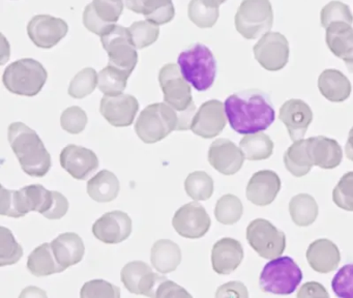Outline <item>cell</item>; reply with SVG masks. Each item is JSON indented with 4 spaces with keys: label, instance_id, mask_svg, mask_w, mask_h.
I'll return each instance as SVG.
<instances>
[{
    "label": "cell",
    "instance_id": "1",
    "mask_svg": "<svg viewBox=\"0 0 353 298\" xmlns=\"http://www.w3.org/2000/svg\"><path fill=\"white\" fill-rule=\"evenodd\" d=\"M225 112L232 130L241 135L268 130L276 119L270 95L259 89L231 95L225 101Z\"/></svg>",
    "mask_w": 353,
    "mask_h": 298
},
{
    "label": "cell",
    "instance_id": "2",
    "mask_svg": "<svg viewBox=\"0 0 353 298\" xmlns=\"http://www.w3.org/2000/svg\"><path fill=\"white\" fill-rule=\"evenodd\" d=\"M9 142L22 170L32 177H44L50 170V153L36 130L23 122H13L9 128Z\"/></svg>",
    "mask_w": 353,
    "mask_h": 298
},
{
    "label": "cell",
    "instance_id": "3",
    "mask_svg": "<svg viewBox=\"0 0 353 298\" xmlns=\"http://www.w3.org/2000/svg\"><path fill=\"white\" fill-rule=\"evenodd\" d=\"M159 82L164 95L165 103L179 114L177 130L191 128L196 106L192 97L191 85L183 78L179 66L174 63L165 64L159 72Z\"/></svg>",
    "mask_w": 353,
    "mask_h": 298
},
{
    "label": "cell",
    "instance_id": "4",
    "mask_svg": "<svg viewBox=\"0 0 353 298\" xmlns=\"http://www.w3.org/2000/svg\"><path fill=\"white\" fill-rule=\"evenodd\" d=\"M177 64L188 83L200 92L214 85L216 77V60L212 50L201 43H194L179 54Z\"/></svg>",
    "mask_w": 353,
    "mask_h": 298
},
{
    "label": "cell",
    "instance_id": "5",
    "mask_svg": "<svg viewBox=\"0 0 353 298\" xmlns=\"http://www.w3.org/2000/svg\"><path fill=\"white\" fill-rule=\"evenodd\" d=\"M53 203V190L41 184L24 186L19 190H7L1 186V215L22 217L30 211L45 215Z\"/></svg>",
    "mask_w": 353,
    "mask_h": 298
},
{
    "label": "cell",
    "instance_id": "6",
    "mask_svg": "<svg viewBox=\"0 0 353 298\" xmlns=\"http://www.w3.org/2000/svg\"><path fill=\"white\" fill-rule=\"evenodd\" d=\"M48 74L38 60L23 58L10 64L5 70L3 82L14 95L34 97L46 84Z\"/></svg>",
    "mask_w": 353,
    "mask_h": 298
},
{
    "label": "cell",
    "instance_id": "7",
    "mask_svg": "<svg viewBox=\"0 0 353 298\" xmlns=\"http://www.w3.org/2000/svg\"><path fill=\"white\" fill-rule=\"evenodd\" d=\"M179 114L166 103L148 105L135 124L138 137L146 144L160 142L179 128Z\"/></svg>",
    "mask_w": 353,
    "mask_h": 298
},
{
    "label": "cell",
    "instance_id": "8",
    "mask_svg": "<svg viewBox=\"0 0 353 298\" xmlns=\"http://www.w3.org/2000/svg\"><path fill=\"white\" fill-rule=\"evenodd\" d=\"M303 271L291 257H278L266 263L259 277L262 291L288 295L303 281Z\"/></svg>",
    "mask_w": 353,
    "mask_h": 298
},
{
    "label": "cell",
    "instance_id": "9",
    "mask_svg": "<svg viewBox=\"0 0 353 298\" xmlns=\"http://www.w3.org/2000/svg\"><path fill=\"white\" fill-rule=\"evenodd\" d=\"M241 37L255 39L272 29L274 10L270 0H243L234 19Z\"/></svg>",
    "mask_w": 353,
    "mask_h": 298
},
{
    "label": "cell",
    "instance_id": "10",
    "mask_svg": "<svg viewBox=\"0 0 353 298\" xmlns=\"http://www.w3.org/2000/svg\"><path fill=\"white\" fill-rule=\"evenodd\" d=\"M101 41L108 54L109 66L131 74L137 66L138 53L129 29L115 24L101 37Z\"/></svg>",
    "mask_w": 353,
    "mask_h": 298
},
{
    "label": "cell",
    "instance_id": "11",
    "mask_svg": "<svg viewBox=\"0 0 353 298\" xmlns=\"http://www.w3.org/2000/svg\"><path fill=\"white\" fill-rule=\"evenodd\" d=\"M247 239L253 250L264 259L280 257L286 248V235L270 221L256 219L247 228Z\"/></svg>",
    "mask_w": 353,
    "mask_h": 298
},
{
    "label": "cell",
    "instance_id": "12",
    "mask_svg": "<svg viewBox=\"0 0 353 298\" xmlns=\"http://www.w3.org/2000/svg\"><path fill=\"white\" fill-rule=\"evenodd\" d=\"M254 56L260 66L270 72L282 70L288 63L289 43L280 32H266L254 46Z\"/></svg>",
    "mask_w": 353,
    "mask_h": 298
},
{
    "label": "cell",
    "instance_id": "13",
    "mask_svg": "<svg viewBox=\"0 0 353 298\" xmlns=\"http://www.w3.org/2000/svg\"><path fill=\"white\" fill-rule=\"evenodd\" d=\"M123 6V0H92L84 10V26L90 32L102 37L117 24Z\"/></svg>",
    "mask_w": 353,
    "mask_h": 298
},
{
    "label": "cell",
    "instance_id": "14",
    "mask_svg": "<svg viewBox=\"0 0 353 298\" xmlns=\"http://www.w3.org/2000/svg\"><path fill=\"white\" fill-rule=\"evenodd\" d=\"M212 221L205 208L197 202L181 206L172 219L175 231L185 238L197 239L203 237L210 230Z\"/></svg>",
    "mask_w": 353,
    "mask_h": 298
},
{
    "label": "cell",
    "instance_id": "15",
    "mask_svg": "<svg viewBox=\"0 0 353 298\" xmlns=\"http://www.w3.org/2000/svg\"><path fill=\"white\" fill-rule=\"evenodd\" d=\"M121 281L129 292L134 294L156 297L157 288L166 279L163 275L154 273L152 267L143 261L128 263L121 269Z\"/></svg>",
    "mask_w": 353,
    "mask_h": 298
},
{
    "label": "cell",
    "instance_id": "16",
    "mask_svg": "<svg viewBox=\"0 0 353 298\" xmlns=\"http://www.w3.org/2000/svg\"><path fill=\"white\" fill-rule=\"evenodd\" d=\"M69 31L65 20L49 14H38L30 21L28 33L37 47L51 49L57 46Z\"/></svg>",
    "mask_w": 353,
    "mask_h": 298
},
{
    "label": "cell",
    "instance_id": "17",
    "mask_svg": "<svg viewBox=\"0 0 353 298\" xmlns=\"http://www.w3.org/2000/svg\"><path fill=\"white\" fill-rule=\"evenodd\" d=\"M225 105L219 99H210L202 103L192 121L194 134L204 139L218 136L226 126Z\"/></svg>",
    "mask_w": 353,
    "mask_h": 298
},
{
    "label": "cell",
    "instance_id": "18",
    "mask_svg": "<svg viewBox=\"0 0 353 298\" xmlns=\"http://www.w3.org/2000/svg\"><path fill=\"white\" fill-rule=\"evenodd\" d=\"M132 225L131 217L127 212L110 211L94 221L92 233L104 244H121L131 235Z\"/></svg>",
    "mask_w": 353,
    "mask_h": 298
},
{
    "label": "cell",
    "instance_id": "19",
    "mask_svg": "<svg viewBox=\"0 0 353 298\" xmlns=\"http://www.w3.org/2000/svg\"><path fill=\"white\" fill-rule=\"evenodd\" d=\"M139 109L137 99L131 95L109 97L105 95L101 101L100 112L103 117L117 128H125L133 124Z\"/></svg>",
    "mask_w": 353,
    "mask_h": 298
},
{
    "label": "cell",
    "instance_id": "20",
    "mask_svg": "<svg viewBox=\"0 0 353 298\" xmlns=\"http://www.w3.org/2000/svg\"><path fill=\"white\" fill-rule=\"evenodd\" d=\"M245 155L228 139H218L210 145L208 161L214 169L224 175H233L243 167Z\"/></svg>",
    "mask_w": 353,
    "mask_h": 298
},
{
    "label": "cell",
    "instance_id": "21",
    "mask_svg": "<svg viewBox=\"0 0 353 298\" xmlns=\"http://www.w3.org/2000/svg\"><path fill=\"white\" fill-rule=\"evenodd\" d=\"M279 118L286 126L291 140L297 141L305 137L313 120V112L303 99H291L283 103Z\"/></svg>",
    "mask_w": 353,
    "mask_h": 298
},
{
    "label": "cell",
    "instance_id": "22",
    "mask_svg": "<svg viewBox=\"0 0 353 298\" xmlns=\"http://www.w3.org/2000/svg\"><path fill=\"white\" fill-rule=\"evenodd\" d=\"M61 165L72 177L84 180L98 169L99 159L90 149L71 144L61 151Z\"/></svg>",
    "mask_w": 353,
    "mask_h": 298
},
{
    "label": "cell",
    "instance_id": "23",
    "mask_svg": "<svg viewBox=\"0 0 353 298\" xmlns=\"http://www.w3.org/2000/svg\"><path fill=\"white\" fill-rule=\"evenodd\" d=\"M281 190V179L276 172L262 170L256 172L248 182V200L257 206H266L274 202Z\"/></svg>",
    "mask_w": 353,
    "mask_h": 298
},
{
    "label": "cell",
    "instance_id": "24",
    "mask_svg": "<svg viewBox=\"0 0 353 298\" xmlns=\"http://www.w3.org/2000/svg\"><path fill=\"white\" fill-rule=\"evenodd\" d=\"M243 256V246L239 240L222 238L212 248V268L218 275H229L241 265Z\"/></svg>",
    "mask_w": 353,
    "mask_h": 298
},
{
    "label": "cell",
    "instance_id": "25",
    "mask_svg": "<svg viewBox=\"0 0 353 298\" xmlns=\"http://www.w3.org/2000/svg\"><path fill=\"white\" fill-rule=\"evenodd\" d=\"M307 152L314 166L322 169H334L342 161L343 151L334 139L324 136L307 139Z\"/></svg>",
    "mask_w": 353,
    "mask_h": 298
},
{
    "label": "cell",
    "instance_id": "26",
    "mask_svg": "<svg viewBox=\"0 0 353 298\" xmlns=\"http://www.w3.org/2000/svg\"><path fill=\"white\" fill-rule=\"evenodd\" d=\"M307 260L311 268L317 272H332L340 263V250L332 240L321 238L310 244Z\"/></svg>",
    "mask_w": 353,
    "mask_h": 298
},
{
    "label": "cell",
    "instance_id": "27",
    "mask_svg": "<svg viewBox=\"0 0 353 298\" xmlns=\"http://www.w3.org/2000/svg\"><path fill=\"white\" fill-rule=\"evenodd\" d=\"M51 246L57 262L65 269L81 262L85 252L83 240L72 232L57 236L51 242Z\"/></svg>",
    "mask_w": 353,
    "mask_h": 298
},
{
    "label": "cell",
    "instance_id": "28",
    "mask_svg": "<svg viewBox=\"0 0 353 298\" xmlns=\"http://www.w3.org/2000/svg\"><path fill=\"white\" fill-rule=\"evenodd\" d=\"M128 10L142 14L152 24L164 25L171 22L175 16L172 0H125Z\"/></svg>",
    "mask_w": 353,
    "mask_h": 298
},
{
    "label": "cell",
    "instance_id": "29",
    "mask_svg": "<svg viewBox=\"0 0 353 298\" xmlns=\"http://www.w3.org/2000/svg\"><path fill=\"white\" fill-rule=\"evenodd\" d=\"M325 41L334 55L344 60L345 63L353 62V27L345 22H336L327 27Z\"/></svg>",
    "mask_w": 353,
    "mask_h": 298
},
{
    "label": "cell",
    "instance_id": "30",
    "mask_svg": "<svg viewBox=\"0 0 353 298\" xmlns=\"http://www.w3.org/2000/svg\"><path fill=\"white\" fill-rule=\"evenodd\" d=\"M318 88L321 95L334 103L346 101L351 95V83L349 79L338 70H323L318 78Z\"/></svg>",
    "mask_w": 353,
    "mask_h": 298
},
{
    "label": "cell",
    "instance_id": "31",
    "mask_svg": "<svg viewBox=\"0 0 353 298\" xmlns=\"http://www.w3.org/2000/svg\"><path fill=\"white\" fill-rule=\"evenodd\" d=\"M152 266L162 275L172 272L181 262V250L172 240L161 239L152 248Z\"/></svg>",
    "mask_w": 353,
    "mask_h": 298
},
{
    "label": "cell",
    "instance_id": "32",
    "mask_svg": "<svg viewBox=\"0 0 353 298\" xmlns=\"http://www.w3.org/2000/svg\"><path fill=\"white\" fill-rule=\"evenodd\" d=\"M119 178L108 170H102L88 182V192L97 202H111L119 194Z\"/></svg>",
    "mask_w": 353,
    "mask_h": 298
},
{
    "label": "cell",
    "instance_id": "33",
    "mask_svg": "<svg viewBox=\"0 0 353 298\" xmlns=\"http://www.w3.org/2000/svg\"><path fill=\"white\" fill-rule=\"evenodd\" d=\"M28 268L36 277H47L65 270L55 259L51 244H43L32 250L28 257Z\"/></svg>",
    "mask_w": 353,
    "mask_h": 298
},
{
    "label": "cell",
    "instance_id": "34",
    "mask_svg": "<svg viewBox=\"0 0 353 298\" xmlns=\"http://www.w3.org/2000/svg\"><path fill=\"white\" fill-rule=\"evenodd\" d=\"M284 163L286 169L295 177H303L311 171L314 165L307 152V139L293 142L285 152Z\"/></svg>",
    "mask_w": 353,
    "mask_h": 298
},
{
    "label": "cell",
    "instance_id": "35",
    "mask_svg": "<svg viewBox=\"0 0 353 298\" xmlns=\"http://www.w3.org/2000/svg\"><path fill=\"white\" fill-rule=\"evenodd\" d=\"M289 212L295 225L307 227L317 219L319 208L311 195L299 194L293 197L289 202Z\"/></svg>",
    "mask_w": 353,
    "mask_h": 298
},
{
    "label": "cell",
    "instance_id": "36",
    "mask_svg": "<svg viewBox=\"0 0 353 298\" xmlns=\"http://www.w3.org/2000/svg\"><path fill=\"white\" fill-rule=\"evenodd\" d=\"M220 4L216 0H191L188 6L190 20L199 28H212L220 16Z\"/></svg>",
    "mask_w": 353,
    "mask_h": 298
},
{
    "label": "cell",
    "instance_id": "37",
    "mask_svg": "<svg viewBox=\"0 0 353 298\" xmlns=\"http://www.w3.org/2000/svg\"><path fill=\"white\" fill-rule=\"evenodd\" d=\"M245 159L249 161H261L272 157L274 142L270 136L263 132L245 135L239 143Z\"/></svg>",
    "mask_w": 353,
    "mask_h": 298
},
{
    "label": "cell",
    "instance_id": "38",
    "mask_svg": "<svg viewBox=\"0 0 353 298\" xmlns=\"http://www.w3.org/2000/svg\"><path fill=\"white\" fill-rule=\"evenodd\" d=\"M131 74L119 68L107 66L98 74V87L105 95L117 97L127 88L128 79Z\"/></svg>",
    "mask_w": 353,
    "mask_h": 298
},
{
    "label": "cell",
    "instance_id": "39",
    "mask_svg": "<svg viewBox=\"0 0 353 298\" xmlns=\"http://www.w3.org/2000/svg\"><path fill=\"white\" fill-rule=\"evenodd\" d=\"M185 190L194 200L206 201L214 192V180L206 172L195 171L185 179Z\"/></svg>",
    "mask_w": 353,
    "mask_h": 298
},
{
    "label": "cell",
    "instance_id": "40",
    "mask_svg": "<svg viewBox=\"0 0 353 298\" xmlns=\"http://www.w3.org/2000/svg\"><path fill=\"white\" fill-rule=\"evenodd\" d=\"M243 212V203L232 194L221 197L214 208L216 221L224 225H233L237 223L241 219Z\"/></svg>",
    "mask_w": 353,
    "mask_h": 298
},
{
    "label": "cell",
    "instance_id": "41",
    "mask_svg": "<svg viewBox=\"0 0 353 298\" xmlns=\"http://www.w3.org/2000/svg\"><path fill=\"white\" fill-rule=\"evenodd\" d=\"M23 256V248L16 241L11 230L0 228V266L16 264Z\"/></svg>",
    "mask_w": 353,
    "mask_h": 298
},
{
    "label": "cell",
    "instance_id": "42",
    "mask_svg": "<svg viewBox=\"0 0 353 298\" xmlns=\"http://www.w3.org/2000/svg\"><path fill=\"white\" fill-rule=\"evenodd\" d=\"M98 85V74L92 68H85L80 70L70 83L69 95L74 99H83L92 95Z\"/></svg>",
    "mask_w": 353,
    "mask_h": 298
},
{
    "label": "cell",
    "instance_id": "43",
    "mask_svg": "<svg viewBox=\"0 0 353 298\" xmlns=\"http://www.w3.org/2000/svg\"><path fill=\"white\" fill-rule=\"evenodd\" d=\"M134 46L138 50L150 47L152 43H156L160 35V28L158 25L152 24L150 21H137L134 22L131 26L128 27Z\"/></svg>",
    "mask_w": 353,
    "mask_h": 298
},
{
    "label": "cell",
    "instance_id": "44",
    "mask_svg": "<svg viewBox=\"0 0 353 298\" xmlns=\"http://www.w3.org/2000/svg\"><path fill=\"white\" fill-rule=\"evenodd\" d=\"M320 20L321 26L324 28H327L330 24L336 22H345L352 25L353 14L347 4L334 0L323 6L320 12Z\"/></svg>",
    "mask_w": 353,
    "mask_h": 298
},
{
    "label": "cell",
    "instance_id": "45",
    "mask_svg": "<svg viewBox=\"0 0 353 298\" xmlns=\"http://www.w3.org/2000/svg\"><path fill=\"white\" fill-rule=\"evenodd\" d=\"M332 200L336 206L353 211V171L347 172L332 190Z\"/></svg>",
    "mask_w": 353,
    "mask_h": 298
},
{
    "label": "cell",
    "instance_id": "46",
    "mask_svg": "<svg viewBox=\"0 0 353 298\" xmlns=\"http://www.w3.org/2000/svg\"><path fill=\"white\" fill-rule=\"evenodd\" d=\"M61 128L70 134H80L88 124L86 112L78 106L68 108L61 114Z\"/></svg>",
    "mask_w": 353,
    "mask_h": 298
},
{
    "label": "cell",
    "instance_id": "47",
    "mask_svg": "<svg viewBox=\"0 0 353 298\" xmlns=\"http://www.w3.org/2000/svg\"><path fill=\"white\" fill-rule=\"evenodd\" d=\"M80 296L82 298L90 297H121V289L104 279H92L84 284Z\"/></svg>",
    "mask_w": 353,
    "mask_h": 298
},
{
    "label": "cell",
    "instance_id": "48",
    "mask_svg": "<svg viewBox=\"0 0 353 298\" xmlns=\"http://www.w3.org/2000/svg\"><path fill=\"white\" fill-rule=\"evenodd\" d=\"M334 293L339 297L353 298V263L344 265L332 281Z\"/></svg>",
    "mask_w": 353,
    "mask_h": 298
},
{
    "label": "cell",
    "instance_id": "49",
    "mask_svg": "<svg viewBox=\"0 0 353 298\" xmlns=\"http://www.w3.org/2000/svg\"><path fill=\"white\" fill-rule=\"evenodd\" d=\"M156 297H192L191 294L170 279H164L157 288Z\"/></svg>",
    "mask_w": 353,
    "mask_h": 298
},
{
    "label": "cell",
    "instance_id": "50",
    "mask_svg": "<svg viewBox=\"0 0 353 298\" xmlns=\"http://www.w3.org/2000/svg\"><path fill=\"white\" fill-rule=\"evenodd\" d=\"M69 210V201L63 194L53 190V203L48 212L44 215L49 219H59L65 217Z\"/></svg>",
    "mask_w": 353,
    "mask_h": 298
},
{
    "label": "cell",
    "instance_id": "51",
    "mask_svg": "<svg viewBox=\"0 0 353 298\" xmlns=\"http://www.w3.org/2000/svg\"><path fill=\"white\" fill-rule=\"evenodd\" d=\"M227 296L248 297L249 293H248L247 287L241 281H230L219 287L216 293V297H227Z\"/></svg>",
    "mask_w": 353,
    "mask_h": 298
},
{
    "label": "cell",
    "instance_id": "52",
    "mask_svg": "<svg viewBox=\"0 0 353 298\" xmlns=\"http://www.w3.org/2000/svg\"><path fill=\"white\" fill-rule=\"evenodd\" d=\"M297 297H328V293L321 284L309 281L301 288Z\"/></svg>",
    "mask_w": 353,
    "mask_h": 298
},
{
    "label": "cell",
    "instance_id": "53",
    "mask_svg": "<svg viewBox=\"0 0 353 298\" xmlns=\"http://www.w3.org/2000/svg\"><path fill=\"white\" fill-rule=\"evenodd\" d=\"M24 296H28V297H32V296H34V297H36V296H44V297H46L47 295L45 292H43L42 290L39 289V288L28 287L24 289L20 297H24Z\"/></svg>",
    "mask_w": 353,
    "mask_h": 298
},
{
    "label": "cell",
    "instance_id": "54",
    "mask_svg": "<svg viewBox=\"0 0 353 298\" xmlns=\"http://www.w3.org/2000/svg\"><path fill=\"white\" fill-rule=\"evenodd\" d=\"M345 153H346V157L353 161V128L349 132L348 139L345 145Z\"/></svg>",
    "mask_w": 353,
    "mask_h": 298
},
{
    "label": "cell",
    "instance_id": "55",
    "mask_svg": "<svg viewBox=\"0 0 353 298\" xmlns=\"http://www.w3.org/2000/svg\"><path fill=\"white\" fill-rule=\"evenodd\" d=\"M347 68H348L349 72H353V62L352 63L346 64Z\"/></svg>",
    "mask_w": 353,
    "mask_h": 298
},
{
    "label": "cell",
    "instance_id": "56",
    "mask_svg": "<svg viewBox=\"0 0 353 298\" xmlns=\"http://www.w3.org/2000/svg\"><path fill=\"white\" fill-rule=\"evenodd\" d=\"M216 1L218 2V3L221 6V4L224 3L226 0H216Z\"/></svg>",
    "mask_w": 353,
    "mask_h": 298
}]
</instances>
